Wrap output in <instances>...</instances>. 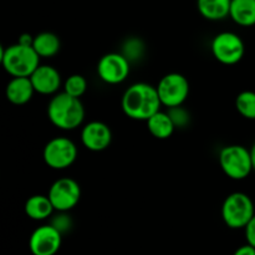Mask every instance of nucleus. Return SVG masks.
Masks as SVG:
<instances>
[{
	"instance_id": "obj_1",
	"label": "nucleus",
	"mask_w": 255,
	"mask_h": 255,
	"mask_svg": "<svg viewBox=\"0 0 255 255\" xmlns=\"http://www.w3.org/2000/svg\"><path fill=\"white\" fill-rule=\"evenodd\" d=\"M122 111L131 120L147 121L162 107L157 87L146 82H136L125 91L121 100Z\"/></svg>"
},
{
	"instance_id": "obj_2",
	"label": "nucleus",
	"mask_w": 255,
	"mask_h": 255,
	"mask_svg": "<svg viewBox=\"0 0 255 255\" xmlns=\"http://www.w3.org/2000/svg\"><path fill=\"white\" fill-rule=\"evenodd\" d=\"M50 122L62 131L79 128L85 120V107L81 100L65 91L54 95L47 105Z\"/></svg>"
},
{
	"instance_id": "obj_3",
	"label": "nucleus",
	"mask_w": 255,
	"mask_h": 255,
	"mask_svg": "<svg viewBox=\"0 0 255 255\" xmlns=\"http://www.w3.org/2000/svg\"><path fill=\"white\" fill-rule=\"evenodd\" d=\"M41 57L29 45L16 42L1 49L0 61L5 71L12 77H30L40 65Z\"/></svg>"
},
{
	"instance_id": "obj_4",
	"label": "nucleus",
	"mask_w": 255,
	"mask_h": 255,
	"mask_svg": "<svg viewBox=\"0 0 255 255\" xmlns=\"http://www.w3.org/2000/svg\"><path fill=\"white\" fill-rule=\"evenodd\" d=\"M219 166L231 179H246L254 171L251 149L242 144L226 146L219 152Z\"/></svg>"
},
{
	"instance_id": "obj_5",
	"label": "nucleus",
	"mask_w": 255,
	"mask_h": 255,
	"mask_svg": "<svg viewBox=\"0 0 255 255\" xmlns=\"http://www.w3.org/2000/svg\"><path fill=\"white\" fill-rule=\"evenodd\" d=\"M255 216L254 203L243 192L231 193L222 206V218L232 229H244Z\"/></svg>"
},
{
	"instance_id": "obj_6",
	"label": "nucleus",
	"mask_w": 255,
	"mask_h": 255,
	"mask_svg": "<svg viewBox=\"0 0 255 255\" xmlns=\"http://www.w3.org/2000/svg\"><path fill=\"white\" fill-rule=\"evenodd\" d=\"M212 54L223 65H236L242 61L246 54V45L238 34L232 31L219 32L212 40Z\"/></svg>"
},
{
	"instance_id": "obj_7",
	"label": "nucleus",
	"mask_w": 255,
	"mask_h": 255,
	"mask_svg": "<svg viewBox=\"0 0 255 255\" xmlns=\"http://www.w3.org/2000/svg\"><path fill=\"white\" fill-rule=\"evenodd\" d=\"M42 157L50 168L57 171L66 169L76 161L77 146L67 137H55L45 144Z\"/></svg>"
},
{
	"instance_id": "obj_8",
	"label": "nucleus",
	"mask_w": 255,
	"mask_h": 255,
	"mask_svg": "<svg viewBox=\"0 0 255 255\" xmlns=\"http://www.w3.org/2000/svg\"><path fill=\"white\" fill-rule=\"evenodd\" d=\"M156 87L162 106L167 109L182 106L188 99L189 82L186 76L178 72L164 75Z\"/></svg>"
},
{
	"instance_id": "obj_9",
	"label": "nucleus",
	"mask_w": 255,
	"mask_h": 255,
	"mask_svg": "<svg viewBox=\"0 0 255 255\" xmlns=\"http://www.w3.org/2000/svg\"><path fill=\"white\" fill-rule=\"evenodd\" d=\"M47 196L55 211L69 212L75 208L81 199V187L75 179L64 177L51 184Z\"/></svg>"
},
{
	"instance_id": "obj_10",
	"label": "nucleus",
	"mask_w": 255,
	"mask_h": 255,
	"mask_svg": "<svg viewBox=\"0 0 255 255\" xmlns=\"http://www.w3.org/2000/svg\"><path fill=\"white\" fill-rule=\"evenodd\" d=\"M131 62L122 52H110L104 55L97 64V74L109 85L122 84L128 77Z\"/></svg>"
},
{
	"instance_id": "obj_11",
	"label": "nucleus",
	"mask_w": 255,
	"mask_h": 255,
	"mask_svg": "<svg viewBox=\"0 0 255 255\" xmlns=\"http://www.w3.org/2000/svg\"><path fill=\"white\" fill-rule=\"evenodd\" d=\"M62 233L52 224H44L35 229L29 239L32 255H55L61 248Z\"/></svg>"
},
{
	"instance_id": "obj_12",
	"label": "nucleus",
	"mask_w": 255,
	"mask_h": 255,
	"mask_svg": "<svg viewBox=\"0 0 255 255\" xmlns=\"http://www.w3.org/2000/svg\"><path fill=\"white\" fill-rule=\"evenodd\" d=\"M81 142L89 151H105L112 142L111 128L101 121L89 122L81 129Z\"/></svg>"
},
{
	"instance_id": "obj_13",
	"label": "nucleus",
	"mask_w": 255,
	"mask_h": 255,
	"mask_svg": "<svg viewBox=\"0 0 255 255\" xmlns=\"http://www.w3.org/2000/svg\"><path fill=\"white\" fill-rule=\"evenodd\" d=\"M35 92L41 95H56L61 87L62 79L56 67L51 65H41L30 76Z\"/></svg>"
},
{
	"instance_id": "obj_14",
	"label": "nucleus",
	"mask_w": 255,
	"mask_h": 255,
	"mask_svg": "<svg viewBox=\"0 0 255 255\" xmlns=\"http://www.w3.org/2000/svg\"><path fill=\"white\" fill-rule=\"evenodd\" d=\"M35 94L34 85L30 77H12L6 85L5 96L7 101L16 106H22L32 99Z\"/></svg>"
},
{
	"instance_id": "obj_15",
	"label": "nucleus",
	"mask_w": 255,
	"mask_h": 255,
	"mask_svg": "<svg viewBox=\"0 0 255 255\" xmlns=\"http://www.w3.org/2000/svg\"><path fill=\"white\" fill-rule=\"evenodd\" d=\"M229 16L239 26H254L255 0H232Z\"/></svg>"
},
{
	"instance_id": "obj_16",
	"label": "nucleus",
	"mask_w": 255,
	"mask_h": 255,
	"mask_svg": "<svg viewBox=\"0 0 255 255\" xmlns=\"http://www.w3.org/2000/svg\"><path fill=\"white\" fill-rule=\"evenodd\" d=\"M232 0H197L198 11L204 19L219 21L229 16Z\"/></svg>"
},
{
	"instance_id": "obj_17",
	"label": "nucleus",
	"mask_w": 255,
	"mask_h": 255,
	"mask_svg": "<svg viewBox=\"0 0 255 255\" xmlns=\"http://www.w3.org/2000/svg\"><path fill=\"white\" fill-rule=\"evenodd\" d=\"M54 212L55 208L49 196L35 194L30 197L25 203V213L30 219H34V221H45L50 218Z\"/></svg>"
},
{
	"instance_id": "obj_18",
	"label": "nucleus",
	"mask_w": 255,
	"mask_h": 255,
	"mask_svg": "<svg viewBox=\"0 0 255 255\" xmlns=\"http://www.w3.org/2000/svg\"><path fill=\"white\" fill-rule=\"evenodd\" d=\"M146 122L149 133L158 139L169 138L176 129V125L172 121L168 112L161 111V110L149 117Z\"/></svg>"
},
{
	"instance_id": "obj_19",
	"label": "nucleus",
	"mask_w": 255,
	"mask_h": 255,
	"mask_svg": "<svg viewBox=\"0 0 255 255\" xmlns=\"http://www.w3.org/2000/svg\"><path fill=\"white\" fill-rule=\"evenodd\" d=\"M32 47L40 57L49 59V57H54L60 51L61 41H60L59 36L54 32L42 31L37 34L36 36H34Z\"/></svg>"
},
{
	"instance_id": "obj_20",
	"label": "nucleus",
	"mask_w": 255,
	"mask_h": 255,
	"mask_svg": "<svg viewBox=\"0 0 255 255\" xmlns=\"http://www.w3.org/2000/svg\"><path fill=\"white\" fill-rule=\"evenodd\" d=\"M236 109L247 120H255V92L251 90L242 91L236 99Z\"/></svg>"
},
{
	"instance_id": "obj_21",
	"label": "nucleus",
	"mask_w": 255,
	"mask_h": 255,
	"mask_svg": "<svg viewBox=\"0 0 255 255\" xmlns=\"http://www.w3.org/2000/svg\"><path fill=\"white\" fill-rule=\"evenodd\" d=\"M87 90V81L82 75L74 74L67 77L64 82V91L71 96L80 99Z\"/></svg>"
},
{
	"instance_id": "obj_22",
	"label": "nucleus",
	"mask_w": 255,
	"mask_h": 255,
	"mask_svg": "<svg viewBox=\"0 0 255 255\" xmlns=\"http://www.w3.org/2000/svg\"><path fill=\"white\" fill-rule=\"evenodd\" d=\"M144 52V45L142 40L137 39V37H131L127 40L124 44V49H122V54L128 59L129 62L137 61L143 56Z\"/></svg>"
},
{
	"instance_id": "obj_23",
	"label": "nucleus",
	"mask_w": 255,
	"mask_h": 255,
	"mask_svg": "<svg viewBox=\"0 0 255 255\" xmlns=\"http://www.w3.org/2000/svg\"><path fill=\"white\" fill-rule=\"evenodd\" d=\"M167 112H168L172 121H173L174 125H176V128L177 127H186L187 125L189 124L191 117H189L188 111H187L186 109H183V106L171 107V109H168V111Z\"/></svg>"
},
{
	"instance_id": "obj_24",
	"label": "nucleus",
	"mask_w": 255,
	"mask_h": 255,
	"mask_svg": "<svg viewBox=\"0 0 255 255\" xmlns=\"http://www.w3.org/2000/svg\"><path fill=\"white\" fill-rule=\"evenodd\" d=\"M66 212H60L59 216L56 217V218L54 219V222H52V226L55 227V228L59 229L61 233H64V232H66L67 229L71 228V219H70L69 216H66Z\"/></svg>"
},
{
	"instance_id": "obj_25",
	"label": "nucleus",
	"mask_w": 255,
	"mask_h": 255,
	"mask_svg": "<svg viewBox=\"0 0 255 255\" xmlns=\"http://www.w3.org/2000/svg\"><path fill=\"white\" fill-rule=\"evenodd\" d=\"M244 231H246V239L247 242H248V244L255 247V216L252 218V221L247 224Z\"/></svg>"
},
{
	"instance_id": "obj_26",
	"label": "nucleus",
	"mask_w": 255,
	"mask_h": 255,
	"mask_svg": "<svg viewBox=\"0 0 255 255\" xmlns=\"http://www.w3.org/2000/svg\"><path fill=\"white\" fill-rule=\"evenodd\" d=\"M233 255H255V247L247 243L246 246L239 247Z\"/></svg>"
},
{
	"instance_id": "obj_27",
	"label": "nucleus",
	"mask_w": 255,
	"mask_h": 255,
	"mask_svg": "<svg viewBox=\"0 0 255 255\" xmlns=\"http://www.w3.org/2000/svg\"><path fill=\"white\" fill-rule=\"evenodd\" d=\"M32 41H34V36H31L30 34H21L19 36V40H17L19 44L29 45V46H32Z\"/></svg>"
},
{
	"instance_id": "obj_28",
	"label": "nucleus",
	"mask_w": 255,
	"mask_h": 255,
	"mask_svg": "<svg viewBox=\"0 0 255 255\" xmlns=\"http://www.w3.org/2000/svg\"><path fill=\"white\" fill-rule=\"evenodd\" d=\"M251 153H252V161H253V167H254V171H255V142L251 148Z\"/></svg>"
}]
</instances>
